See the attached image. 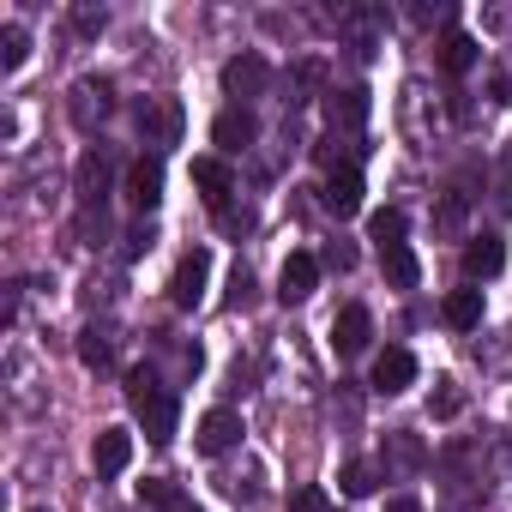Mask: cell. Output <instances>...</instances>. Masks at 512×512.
I'll list each match as a JSON object with an SVG mask.
<instances>
[{"label": "cell", "instance_id": "6da1fadb", "mask_svg": "<svg viewBox=\"0 0 512 512\" xmlns=\"http://www.w3.org/2000/svg\"><path fill=\"white\" fill-rule=\"evenodd\" d=\"M127 398H133V410L145 422V440L151 446H169L175 440V392H163L151 368H133L127 374Z\"/></svg>", "mask_w": 512, "mask_h": 512}, {"label": "cell", "instance_id": "7a4b0ae2", "mask_svg": "<svg viewBox=\"0 0 512 512\" xmlns=\"http://www.w3.org/2000/svg\"><path fill=\"white\" fill-rule=\"evenodd\" d=\"M205 278H211V253L205 247H187L181 266H175V278H169V302L175 308H199L205 302Z\"/></svg>", "mask_w": 512, "mask_h": 512}, {"label": "cell", "instance_id": "3957f363", "mask_svg": "<svg viewBox=\"0 0 512 512\" xmlns=\"http://www.w3.org/2000/svg\"><path fill=\"white\" fill-rule=\"evenodd\" d=\"M314 290H320V260H314V253H290L284 272H278V296L284 302H308Z\"/></svg>", "mask_w": 512, "mask_h": 512}, {"label": "cell", "instance_id": "277c9868", "mask_svg": "<svg viewBox=\"0 0 512 512\" xmlns=\"http://www.w3.org/2000/svg\"><path fill=\"white\" fill-rule=\"evenodd\" d=\"M157 199H163V163L157 157H139L127 169V205L133 211H157Z\"/></svg>", "mask_w": 512, "mask_h": 512}, {"label": "cell", "instance_id": "5b68a950", "mask_svg": "<svg viewBox=\"0 0 512 512\" xmlns=\"http://www.w3.org/2000/svg\"><path fill=\"white\" fill-rule=\"evenodd\" d=\"M320 205H326L332 217H356V211H362V175H356V169H332L326 187H320Z\"/></svg>", "mask_w": 512, "mask_h": 512}, {"label": "cell", "instance_id": "8992f818", "mask_svg": "<svg viewBox=\"0 0 512 512\" xmlns=\"http://www.w3.org/2000/svg\"><path fill=\"white\" fill-rule=\"evenodd\" d=\"M91 464H97V476H121L133 464V434L127 428H103L91 440Z\"/></svg>", "mask_w": 512, "mask_h": 512}, {"label": "cell", "instance_id": "52a82bcc", "mask_svg": "<svg viewBox=\"0 0 512 512\" xmlns=\"http://www.w3.org/2000/svg\"><path fill=\"white\" fill-rule=\"evenodd\" d=\"M193 187L205 193V205H211V211H223V205H229V193H235L229 163H223V157H193Z\"/></svg>", "mask_w": 512, "mask_h": 512}, {"label": "cell", "instance_id": "ba28073f", "mask_svg": "<svg viewBox=\"0 0 512 512\" xmlns=\"http://www.w3.org/2000/svg\"><path fill=\"white\" fill-rule=\"evenodd\" d=\"M410 380H416V356H410V350H398V344H392V350H380V356H374V392H386V398H392V392H404Z\"/></svg>", "mask_w": 512, "mask_h": 512}, {"label": "cell", "instance_id": "9c48e42d", "mask_svg": "<svg viewBox=\"0 0 512 512\" xmlns=\"http://www.w3.org/2000/svg\"><path fill=\"white\" fill-rule=\"evenodd\" d=\"M235 440H241V416H235V410H205V416H199V452H205V458L229 452Z\"/></svg>", "mask_w": 512, "mask_h": 512}, {"label": "cell", "instance_id": "30bf717a", "mask_svg": "<svg viewBox=\"0 0 512 512\" xmlns=\"http://www.w3.org/2000/svg\"><path fill=\"white\" fill-rule=\"evenodd\" d=\"M368 338H374V320H368V308H344V314L332 320V344H338V356H356V350H368Z\"/></svg>", "mask_w": 512, "mask_h": 512}, {"label": "cell", "instance_id": "8fae6325", "mask_svg": "<svg viewBox=\"0 0 512 512\" xmlns=\"http://www.w3.org/2000/svg\"><path fill=\"white\" fill-rule=\"evenodd\" d=\"M253 133H260V121H253L247 109H223V115H217V127H211V139H217L223 151H247V145H253Z\"/></svg>", "mask_w": 512, "mask_h": 512}, {"label": "cell", "instance_id": "7c38bea8", "mask_svg": "<svg viewBox=\"0 0 512 512\" xmlns=\"http://www.w3.org/2000/svg\"><path fill=\"white\" fill-rule=\"evenodd\" d=\"M500 266H506L500 235H470V247H464V272H470V278H494Z\"/></svg>", "mask_w": 512, "mask_h": 512}, {"label": "cell", "instance_id": "4fadbf2b", "mask_svg": "<svg viewBox=\"0 0 512 512\" xmlns=\"http://www.w3.org/2000/svg\"><path fill=\"white\" fill-rule=\"evenodd\" d=\"M380 272H386V284H392V290H416V278H422V266H416V253H410L404 241L380 247Z\"/></svg>", "mask_w": 512, "mask_h": 512}, {"label": "cell", "instance_id": "5bb4252c", "mask_svg": "<svg viewBox=\"0 0 512 512\" xmlns=\"http://www.w3.org/2000/svg\"><path fill=\"white\" fill-rule=\"evenodd\" d=\"M260 85H266V61H260V55H241V61L223 67V91H229V97H253Z\"/></svg>", "mask_w": 512, "mask_h": 512}, {"label": "cell", "instance_id": "9a60e30c", "mask_svg": "<svg viewBox=\"0 0 512 512\" xmlns=\"http://www.w3.org/2000/svg\"><path fill=\"white\" fill-rule=\"evenodd\" d=\"M440 314H446L452 332H476V326H482V290H452V296L440 302Z\"/></svg>", "mask_w": 512, "mask_h": 512}, {"label": "cell", "instance_id": "2e32d148", "mask_svg": "<svg viewBox=\"0 0 512 512\" xmlns=\"http://www.w3.org/2000/svg\"><path fill=\"white\" fill-rule=\"evenodd\" d=\"M91 115H109V79H79L73 85V121L91 127Z\"/></svg>", "mask_w": 512, "mask_h": 512}, {"label": "cell", "instance_id": "e0dca14e", "mask_svg": "<svg viewBox=\"0 0 512 512\" xmlns=\"http://www.w3.org/2000/svg\"><path fill=\"white\" fill-rule=\"evenodd\" d=\"M326 109H332V127H350V133H356V127L368 121V91H332Z\"/></svg>", "mask_w": 512, "mask_h": 512}, {"label": "cell", "instance_id": "ac0fdd59", "mask_svg": "<svg viewBox=\"0 0 512 512\" xmlns=\"http://www.w3.org/2000/svg\"><path fill=\"white\" fill-rule=\"evenodd\" d=\"M79 362H85V368H109V362H115L109 326H85V332H79Z\"/></svg>", "mask_w": 512, "mask_h": 512}, {"label": "cell", "instance_id": "d6986e66", "mask_svg": "<svg viewBox=\"0 0 512 512\" xmlns=\"http://www.w3.org/2000/svg\"><path fill=\"white\" fill-rule=\"evenodd\" d=\"M440 67L458 79V73H470L476 67V37H464V31H452L446 43H440Z\"/></svg>", "mask_w": 512, "mask_h": 512}, {"label": "cell", "instance_id": "ffe728a7", "mask_svg": "<svg viewBox=\"0 0 512 512\" xmlns=\"http://www.w3.org/2000/svg\"><path fill=\"white\" fill-rule=\"evenodd\" d=\"M139 127H157V139L175 145V133H181V103H175V97H157V109L139 115Z\"/></svg>", "mask_w": 512, "mask_h": 512}, {"label": "cell", "instance_id": "44dd1931", "mask_svg": "<svg viewBox=\"0 0 512 512\" xmlns=\"http://www.w3.org/2000/svg\"><path fill=\"white\" fill-rule=\"evenodd\" d=\"M25 55H31V37H25V25H7V31H0V67H7V73H19V67H25Z\"/></svg>", "mask_w": 512, "mask_h": 512}, {"label": "cell", "instance_id": "7402d4cb", "mask_svg": "<svg viewBox=\"0 0 512 512\" xmlns=\"http://www.w3.org/2000/svg\"><path fill=\"white\" fill-rule=\"evenodd\" d=\"M374 482H380V470H374V464H362V458L338 470V488H344L350 500H362V494H374Z\"/></svg>", "mask_w": 512, "mask_h": 512}, {"label": "cell", "instance_id": "603a6c76", "mask_svg": "<svg viewBox=\"0 0 512 512\" xmlns=\"http://www.w3.org/2000/svg\"><path fill=\"white\" fill-rule=\"evenodd\" d=\"M139 500H151L157 512H193V506H187V494H181V488H169V482H157V476H151V482H139Z\"/></svg>", "mask_w": 512, "mask_h": 512}, {"label": "cell", "instance_id": "cb8c5ba5", "mask_svg": "<svg viewBox=\"0 0 512 512\" xmlns=\"http://www.w3.org/2000/svg\"><path fill=\"white\" fill-rule=\"evenodd\" d=\"M368 235H374V247H392V241H404V211H398V205H386V211H374V223H368Z\"/></svg>", "mask_w": 512, "mask_h": 512}, {"label": "cell", "instance_id": "d4e9b609", "mask_svg": "<svg viewBox=\"0 0 512 512\" xmlns=\"http://www.w3.org/2000/svg\"><path fill=\"white\" fill-rule=\"evenodd\" d=\"M79 199H85V205L103 199V157H91V151L79 157Z\"/></svg>", "mask_w": 512, "mask_h": 512}, {"label": "cell", "instance_id": "484cf974", "mask_svg": "<svg viewBox=\"0 0 512 512\" xmlns=\"http://www.w3.org/2000/svg\"><path fill=\"white\" fill-rule=\"evenodd\" d=\"M458 410H464V392H458V380H440V392L428 398V416H440V422H446V416H458Z\"/></svg>", "mask_w": 512, "mask_h": 512}, {"label": "cell", "instance_id": "4316f807", "mask_svg": "<svg viewBox=\"0 0 512 512\" xmlns=\"http://www.w3.org/2000/svg\"><path fill=\"white\" fill-rule=\"evenodd\" d=\"M290 512H332V500H326V488H296Z\"/></svg>", "mask_w": 512, "mask_h": 512}, {"label": "cell", "instance_id": "83f0119b", "mask_svg": "<svg viewBox=\"0 0 512 512\" xmlns=\"http://www.w3.org/2000/svg\"><path fill=\"white\" fill-rule=\"evenodd\" d=\"M151 241H157V235H151V223H133V229H127V247H121V253H127V260H139V253H151Z\"/></svg>", "mask_w": 512, "mask_h": 512}, {"label": "cell", "instance_id": "f1b7e54d", "mask_svg": "<svg viewBox=\"0 0 512 512\" xmlns=\"http://www.w3.org/2000/svg\"><path fill=\"white\" fill-rule=\"evenodd\" d=\"M217 223H223V229H247L253 217H247V211H235V205H223V211H217Z\"/></svg>", "mask_w": 512, "mask_h": 512}, {"label": "cell", "instance_id": "f546056e", "mask_svg": "<svg viewBox=\"0 0 512 512\" xmlns=\"http://www.w3.org/2000/svg\"><path fill=\"white\" fill-rule=\"evenodd\" d=\"M73 25H79V31L91 37V31H103V13H73Z\"/></svg>", "mask_w": 512, "mask_h": 512}, {"label": "cell", "instance_id": "4dcf8cb0", "mask_svg": "<svg viewBox=\"0 0 512 512\" xmlns=\"http://www.w3.org/2000/svg\"><path fill=\"white\" fill-rule=\"evenodd\" d=\"M392 512H416V500H392Z\"/></svg>", "mask_w": 512, "mask_h": 512}]
</instances>
